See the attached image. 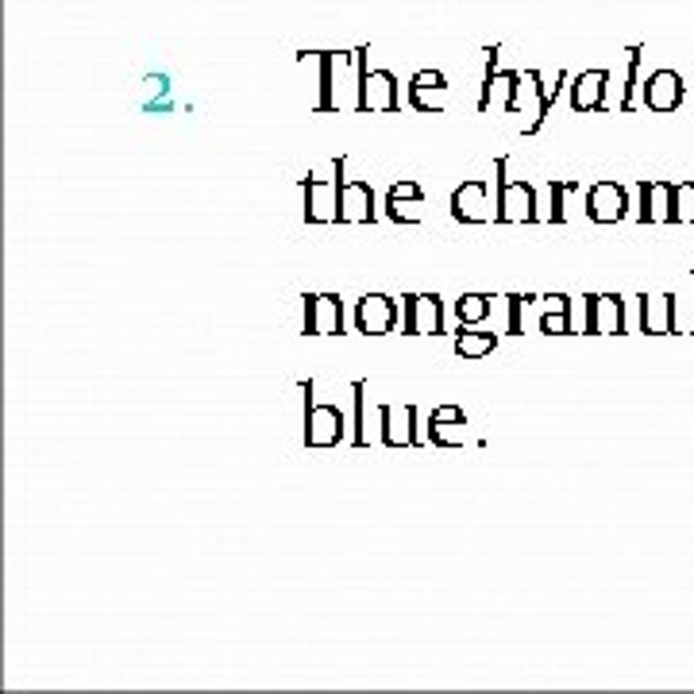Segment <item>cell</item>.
<instances>
[{"mask_svg":"<svg viewBox=\"0 0 694 694\" xmlns=\"http://www.w3.org/2000/svg\"><path fill=\"white\" fill-rule=\"evenodd\" d=\"M409 105L417 112H444L448 109V86H409Z\"/></svg>","mask_w":694,"mask_h":694,"instance_id":"obj_21","label":"cell"},{"mask_svg":"<svg viewBox=\"0 0 694 694\" xmlns=\"http://www.w3.org/2000/svg\"><path fill=\"white\" fill-rule=\"evenodd\" d=\"M347 159H333V178H305V220L309 225H336L340 220V189Z\"/></svg>","mask_w":694,"mask_h":694,"instance_id":"obj_2","label":"cell"},{"mask_svg":"<svg viewBox=\"0 0 694 694\" xmlns=\"http://www.w3.org/2000/svg\"><path fill=\"white\" fill-rule=\"evenodd\" d=\"M541 333L544 336H567V333H575V325H572V305H552V309H544Z\"/></svg>","mask_w":694,"mask_h":694,"instance_id":"obj_24","label":"cell"},{"mask_svg":"<svg viewBox=\"0 0 694 694\" xmlns=\"http://www.w3.org/2000/svg\"><path fill=\"white\" fill-rule=\"evenodd\" d=\"M641 101L644 109L652 112H675L687 97V86H683V73L680 70H656L648 73V81H641Z\"/></svg>","mask_w":694,"mask_h":694,"instance_id":"obj_8","label":"cell"},{"mask_svg":"<svg viewBox=\"0 0 694 694\" xmlns=\"http://www.w3.org/2000/svg\"><path fill=\"white\" fill-rule=\"evenodd\" d=\"M672 186L675 181H636L641 194V225H672Z\"/></svg>","mask_w":694,"mask_h":694,"instance_id":"obj_14","label":"cell"},{"mask_svg":"<svg viewBox=\"0 0 694 694\" xmlns=\"http://www.w3.org/2000/svg\"><path fill=\"white\" fill-rule=\"evenodd\" d=\"M614 81L609 70H583L572 86V109L575 112H606V89Z\"/></svg>","mask_w":694,"mask_h":694,"instance_id":"obj_15","label":"cell"},{"mask_svg":"<svg viewBox=\"0 0 694 694\" xmlns=\"http://www.w3.org/2000/svg\"><path fill=\"white\" fill-rule=\"evenodd\" d=\"M641 301V333H656L667 336L680 328V297L675 294H660V297H636Z\"/></svg>","mask_w":694,"mask_h":694,"instance_id":"obj_11","label":"cell"},{"mask_svg":"<svg viewBox=\"0 0 694 694\" xmlns=\"http://www.w3.org/2000/svg\"><path fill=\"white\" fill-rule=\"evenodd\" d=\"M509 170V159L502 155L498 162H494V194H498V220L502 225H533V220H541V212H536V189L528 186L525 178L509 181L506 178Z\"/></svg>","mask_w":694,"mask_h":694,"instance_id":"obj_1","label":"cell"},{"mask_svg":"<svg viewBox=\"0 0 694 694\" xmlns=\"http://www.w3.org/2000/svg\"><path fill=\"white\" fill-rule=\"evenodd\" d=\"M456 320H459V328H470V325H483L486 317L494 313V297L490 294H463L456 305Z\"/></svg>","mask_w":694,"mask_h":694,"instance_id":"obj_18","label":"cell"},{"mask_svg":"<svg viewBox=\"0 0 694 694\" xmlns=\"http://www.w3.org/2000/svg\"><path fill=\"white\" fill-rule=\"evenodd\" d=\"M344 333V305L336 294L317 297V336H340Z\"/></svg>","mask_w":694,"mask_h":694,"instance_id":"obj_19","label":"cell"},{"mask_svg":"<svg viewBox=\"0 0 694 694\" xmlns=\"http://www.w3.org/2000/svg\"><path fill=\"white\" fill-rule=\"evenodd\" d=\"M586 333H625V301L622 297H586Z\"/></svg>","mask_w":694,"mask_h":694,"instance_id":"obj_16","label":"cell"},{"mask_svg":"<svg viewBox=\"0 0 694 694\" xmlns=\"http://www.w3.org/2000/svg\"><path fill=\"white\" fill-rule=\"evenodd\" d=\"M305 317H301V333L305 336H317V294H305Z\"/></svg>","mask_w":694,"mask_h":694,"instance_id":"obj_29","label":"cell"},{"mask_svg":"<svg viewBox=\"0 0 694 694\" xmlns=\"http://www.w3.org/2000/svg\"><path fill=\"white\" fill-rule=\"evenodd\" d=\"M340 220L344 225H375V189H370V181H363V178L344 181Z\"/></svg>","mask_w":694,"mask_h":694,"instance_id":"obj_13","label":"cell"},{"mask_svg":"<svg viewBox=\"0 0 694 694\" xmlns=\"http://www.w3.org/2000/svg\"><path fill=\"white\" fill-rule=\"evenodd\" d=\"M586 217L594 225H617V220H625L629 217V189L609 178L591 181V189H586Z\"/></svg>","mask_w":694,"mask_h":694,"instance_id":"obj_4","label":"cell"},{"mask_svg":"<svg viewBox=\"0 0 694 694\" xmlns=\"http://www.w3.org/2000/svg\"><path fill=\"white\" fill-rule=\"evenodd\" d=\"M641 54H644V47H629V73H625V81H629V86H625L622 105H617V109H622V112H633V109H636L633 89L641 86V81H636V70H641Z\"/></svg>","mask_w":694,"mask_h":694,"instance_id":"obj_26","label":"cell"},{"mask_svg":"<svg viewBox=\"0 0 694 694\" xmlns=\"http://www.w3.org/2000/svg\"><path fill=\"white\" fill-rule=\"evenodd\" d=\"M452 217L459 225H486V220H498V209H490V186L483 178H470L452 194Z\"/></svg>","mask_w":694,"mask_h":694,"instance_id":"obj_7","label":"cell"},{"mask_svg":"<svg viewBox=\"0 0 694 694\" xmlns=\"http://www.w3.org/2000/svg\"><path fill=\"white\" fill-rule=\"evenodd\" d=\"M691 286H694V278H691ZM691 333H694V320H691Z\"/></svg>","mask_w":694,"mask_h":694,"instance_id":"obj_31","label":"cell"},{"mask_svg":"<svg viewBox=\"0 0 694 694\" xmlns=\"http://www.w3.org/2000/svg\"><path fill=\"white\" fill-rule=\"evenodd\" d=\"M378 420H383V444L386 448L420 444V433L413 428V420H417V409H413V405H405L401 413L394 409V405H383V409H378Z\"/></svg>","mask_w":694,"mask_h":694,"instance_id":"obj_17","label":"cell"},{"mask_svg":"<svg viewBox=\"0 0 694 694\" xmlns=\"http://www.w3.org/2000/svg\"><path fill=\"white\" fill-rule=\"evenodd\" d=\"M401 328H405V336H440L444 333V301L436 294L401 297Z\"/></svg>","mask_w":694,"mask_h":694,"instance_id":"obj_5","label":"cell"},{"mask_svg":"<svg viewBox=\"0 0 694 694\" xmlns=\"http://www.w3.org/2000/svg\"><path fill=\"white\" fill-rule=\"evenodd\" d=\"M672 225H694V181L672 186Z\"/></svg>","mask_w":694,"mask_h":694,"instance_id":"obj_22","label":"cell"},{"mask_svg":"<svg viewBox=\"0 0 694 694\" xmlns=\"http://www.w3.org/2000/svg\"><path fill=\"white\" fill-rule=\"evenodd\" d=\"M398 317H401L398 301H390L386 294H367L359 305H355V328H359L363 336H386V333H394Z\"/></svg>","mask_w":694,"mask_h":694,"instance_id":"obj_9","label":"cell"},{"mask_svg":"<svg viewBox=\"0 0 694 694\" xmlns=\"http://www.w3.org/2000/svg\"><path fill=\"white\" fill-rule=\"evenodd\" d=\"M363 394H367V383H355V433L351 444H367V413H363Z\"/></svg>","mask_w":694,"mask_h":694,"instance_id":"obj_27","label":"cell"},{"mask_svg":"<svg viewBox=\"0 0 694 694\" xmlns=\"http://www.w3.org/2000/svg\"><path fill=\"white\" fill-rule=\"evenodd\" d=\"M428 440L436 448H463L467 444V413L459 405H440L428 417Z\"/></svg>","mask_w":694,"mask_h":694,"instance_id":"obj_12","label":"cell"},{"mask_svg":"<svg viewBox=\"0 0 694 694\" xmlns=\"http://www.w3.org/2000/svg\"><path fill=\"white\" fill-rule=\"evenodd\" d=\"M355 109L359 112H398V78L390 70H370L367 78L355 86Z\"/></svg>","mask_w":694,"mask_h":694,"instance_id":"obj_6","label":"cell"},{"mask_svg":"<svg viewBox=\"0 0 694 694\" xmlns=\"http://www.w3.org/2000/svg\"><path fill=\"white\" fill-rule=\"evenodd\" d=\"M333 70H336V54H320V101H317V112H333L336 101H333Z\"/></svg>","mask_w":694,"mask_h":694,"instance_id":"obj_25","label":"cell"},{"mask_svg":"<svg viewBox=\"0 0 694 694\" xmlns=\"http://www.w3.org/2000/svg\"><path fill=\"white\" fill-rule=\"evenodd\" d=\"M386 217L394 225H417V220H425V189H420V181L405 178L398 186H390V194H386Z\"/></svg>","mask_w":694,"mask_h":694,"instance_id":"obj_10","label":"cell"},{"mask_svg":"<svg viewBox=\"0 0 694 694\" xmlns=\"http://www.w3.org/2000/svg\"><path fill=\"white\" fill-rule=\"evenodd\" d=\"M409 86H448V81H444L440 70H417V73H413Z\"/></svg>","mask_w":694,"mask_h":694,"instance_id":"obj_30","label":"cell"},{"mask_svg":"<svg viewBox=\"0 0 694 694\" xmlns=\"http://www.w3.org/2000/svg\"><path fill=\"white\" fill-rule=\"evenodd\" d=\"M494 347H498V333H456V355L463 359H483V355H490Z\"/></svg>","mask_w":694,"mask_h":694,"instance_id":"obj_20","label":"cell"},{"mask_svg":"<svg viewBox=\"0 0 694 694\" xmlns=\"http://www.w3.org/2000/svg\"><path fill=\"white\" fill-rule=\"evenodd\" d=\"M305 390V444L309 448H336L344 440V413L340 405H313V383H301Z\"/></svg>","mask_w":694,"mask_h":694,"instance_id":"obj_3","label":"cell"},{"mask_svg":"<svg viewBox=\"0 0 694 694\" xmlns=\"http://www.w3.org/2000/svg\"><path fill=\"white\" fill-rule=\"evenodd\" d=\"M509 301V336H520L525 333V325H520V309H525V305H533V301H541V297H520V294H509L506 297Z\"/></svg>","mask_w":694,"mask_h":694,"instance_id":"obj_28","label":"cell"},{"mask_svg":"<svg viewBox=\"0 0 694 694\" xmlns=\"http://www.w3.org/2000/svg\"><path fill=\"white\" fill-rule=\"evenodd\" d=\"M578 189H583V186H578L575 178H552V181H548V197H552L548 220H552V225H564V220H567L564 197H567V194H578Z\"/></svg>","mask_w":694,"mask_h":694,"instance_id":"obj_23","label":"cell"}]
</instances>
